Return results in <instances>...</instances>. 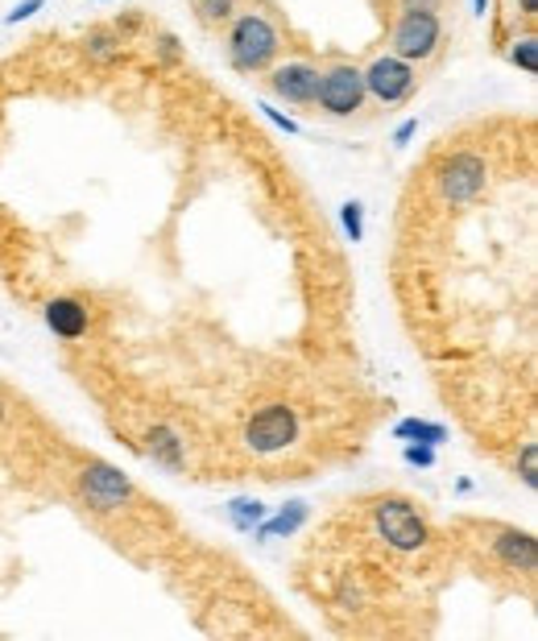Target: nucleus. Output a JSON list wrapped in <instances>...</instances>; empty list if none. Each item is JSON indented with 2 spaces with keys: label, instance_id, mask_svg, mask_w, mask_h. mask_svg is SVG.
Returning a JSON list of instances; mask_svg holds the SVG:
<instances>
[{
  "label": "nucleus",
  "instance_id": "0eeeda50",
  "mask_svg": "<svg viewBox=\"0 0 538 641\" xmlns=\"http://www.w3.org/2000/svg\"><path fill=\"white\" fill-rule=\"evenodd\" d=\"M485 186H489V165L480 153H468V149L452 153L439 170V195L448 204H473Z\"/></svg>",
  "mask_w": 538,
  "mask_h": 641
},
{
  "label": "nucleus",
  "instance_id": "39448f33",
  "mask_svg": "<svg viewBox=\"0 0 538 641\" xmlns=\"http://www.w3.org/2000/svg\"><path fill=\"white\" fill-rule=\"evenodd\" d=\"M372 521H377V530H381V538L390 542L393 551H423L427 546V521H423V514L414 509L411 501H398V496H390V501H381L377 509H372Z\"/></svg>",
  "mask_w": 538,
  "mask_h": 641
},
{
  "label": "nucleus",
  "instance_id": "5701e85b",
  "mask_svg": "<svg viewBox=\"0 0 538 641\" xmlns=\"http://www.w3.org/2000/svg\"><path fill=\"white\" fill-rule=\"evenodd\" d=\"M261 112H266V116L278 124V128H286V133H298V121H294V116H286V112H278L273 103H261Z\"/></svg>",
  "mask_w": 538,
  "mask_h": 641
},
{
  "label": "nucleus",
  "instance_id": "7ed1b4c3",
  "mask_svg": "<svg viewBox=\"0 0 538 641\" xmlns=\"http://www.w3.org/2000/svg\"><path fill=\"white\" fill-rule=\"evenodd\" d=\"M315 103L328 116H352L365 103V75L352 62H335L328 71H319V87H315Z\"/></svg>",
  "mask_w": 538,
  "mask_h": 641
},
{
  "label": "nucleus",
  "instance_id": "aec40b11",
  "mask_svg": "<svg viewBox=\"0 0 538 641\" xmlns=\"http://www.w3.org/2000/svg\"><path fill=\"white\" fill-rule=\"evenodd\" d=\"M402 455H406V464H414V468H431L435 464V447H427V443H406Z\"/></svg>",
  "mask_w": 538,
  "mask_h": 641
},
{
  "label": "nucleus",
  "instance_id": "dca6fc26",
  "mask_svg": "<svg viewBox=\"0 0 538 641\" xmlns=\"http://www.w3.org/2000/svg\"><path fill=\"white\" fill-rule=\"evenodd\" d=\"M269 509L257 501V496H236V501H228V521L236 526V530H245V534H253V526L266 517Z\"/></svg>",
  "mask_w": 538,
  "mask_h": 641
},
{
  "label": "nucleus",
  "instance_id": "f8f14e48",
  "mask_svg": "<svg viewBox=\"0 0 538 641\" xmlns=\"http://www.w3.org/2000/svg\"><path fill=\"white\" fill-rule=\"evenodd\" d=\"M307 517H310L307 501H290V505H282V509H278L273 517H269V514L261 517V521L253 526V534H257V538H290L294 530H298V526H303V521H307Z\"/></svg>",
  "mask_w": 538,
  "mask_h": 641
},
{
  "label": "nucleus",
  "instance_id": "4468645a",
  "mask_svg": "<svg viewBox=\"0 0 538 641\" xmlns=\"http://www.w3.org/2000/svg\"><path fill=\"white\" fill-rule=\"evenodd\" d=\"M149 455L166 464V468H183L186 455H183V443H179V434L170 431V427H154L149 431Z\"/></svg>",
  "mask_w": 538,
  "mask_h": 641
},
{
  "label": "nucleus",
  "instance_id": "a878e982",
  "mask_svg": "<svg viewBox=\"0 0 538 641\" xmlns=\"http://www.w3.org/2000/svg\"><path fill=\"white\" fill-rule=\"evenodd\" d=\"M517 9H522V17H526V21H535V13H538V0H517Z\"/></svg>",
  "mask_w": 538,
  "mask_h": 641
},
{
  "label": "nucleus",
  "instance_id": "20e7f679",
  "mask_svg": "<svg viewBox=\"0 0 538 641\" xmlns=\"http://www.w3.org/2000/svg\"><path fill=\"white\" fill-rule=\"evenodd\" d=\"M365 75V96H372L377 103H406L414 96V87H418V71H414V62L398 59V54H381V59L369 62V71H360Z\"/></svg>",
  "mask_w": 538,
  "mask_h": 641
},
{
  "label": "nucleus",
  "instance_id": "4be33fe9",
  "mask_svg": "<svg viewBox=\"0 0 538 641\" xmlns=\"http://www.w3.org/2000/svg\"><path fill=\"white\" fill-rule=\"evenodd\" d=\"M158 59L162 62L183 59V50H179V38H174V34H158Z\"/></svg>",
  "mask_w": 538,
  "mask_h": 641
},
{
  "label": "nucleus",
  "instance_id": "412c9836",
  "mask_svg": "<svg viewBox=\"0 0 538 641\" xmlns=\"http://www.w3.org/2000/svg\"><path fill=\"white\" fill-rule=\"evenodd\" d=\"M538 447L535 443H526V447H522V480H526V489H535L538 484Z\"/></svg>",
  "mask_w": 538,
  "mask_h": 641
},
{
  "label": "nucleus",
  "instance_id": "c85d7f7f",
  "mask_svg": "<svg viewBox=\"0 0 538 641\" xmlns=\"http://www.w3.org/2000/svg\"><path fill=\"white\" fill-rule=\"evenodd\" d=\"M406 4H435V0H406Z\"/></svg>",
  "mask_w": 538,
  "mask_h": 641
},
{
  "label": "nucleus",
  "instance_id": "9d476101",
  "mask_svg": "<svg viewBox=\"0 0 538 641\" xmlns=\"http://www.w3.org/2000/svg\"><path fill=\"white\" fill-rule=\"evenodd\" d=\"M46 328L59 340H83L87 335V307L80 298H54V303H46Z\"/></svg>",
  "mask_w": 538,
  "mask_h": 641
},
{
  "label": "nucleus",
  "instance_id": "c756f323",
  "mask_svg": "<svg viewBox=\"0 0 538 641\" xmlns=\"http://www.w3.org/2000/svg\"><path fill=\"white\" fill-rule=\"evenodd\" d=\"M0 422H4V402H0Z\"/></svg>",
  "mask_w": 538,
  "mask_h": 641
},
{
  "label": "nucleus",
  "instance_id": "a211bd4d",
  "mask_svg": "<svg viewBox=\"0 0 538 641\" xmlns=\"http://www.w3.org/2000/svg\"><path fill=\"white\" fill-rule=\"evenodd\" d=\"M195 13H199L204 25H224V21L236 17V0H199Z\"/></svg>",
  "mask_w": 538,
  "mask_h": 641
},
{
  "label": "nucleus",
  "instance_id": "b1692460",
  "mask_svg": "<svg viewBox=\"0 0 538 641\" xmlns=\"http://www.w3.org/2000/svg\"><path fill=\"white\" fill-rule=\"evenodd\" d=\"M41 4H46V0H25V4H17V9L9 13V25H17V21H29L41 9Z\"/></svg>",
  "mask_w": 538,
  "mask_h": 641
},
{
  "label": "nucleus",
  "instance_id": "ddd939ff",
  "mask_svg": "<svg viewBox=\"0 0 538 641\" xmlns=\"http://www.w3.org/2000/svg\"><path fill=\"white\" fill-rule=\"evenodd\" d=\"M121 29H87V38H83V59L96 62V66H108V62H121L124 50H121Z\"/></svg>",
  "mask_w": 538,
  "mask_h": 641
},
{
  "label": "nucleus",
  "instance_id": "f257e3e1",
  "mask_svg": "<svg viewBox=\"0 0 538 641\" xmlns=\"http://www.w3.org/2000/svg\"><path fill=\"white\" fill-rule=\"evenodd\" d=\"M278 50H282V34L273 29V21L266 13H241V17H232V29H228V62L241 75L266 71L269 62L278 59Z\"/></svg>",
  "mask_w": 538,
  "mask_h": 641
},
{
  "label": "nucleus",
  "instance_id": "cd10ccee",
  "mask_svg": "<svg viewBox=\"0 0 538 641\" xmlns=\"http://www.w3.org/2000/svg\"><path fill=\"white\" fill-rule=\"evenodd\" d=\"M473 9H476V13H480V17H485V9H489V0H473Z\"/></svg>",
  "mask_w": 538,
  "mask_h": 641
},
{
  "label": "nucleus",
  "instance_id": "9b49d317",
  "mask_svg": "<svg viewBox=\"0 0 538 641\" xmlns=\"http://www.w3.org/2000/svg\"><path fill=\"white\" fill-rule=\"evenodd\" d=\"M493 551L505 567H514L522 576H535V538L530 534H522V530H501L493 542Z\"/></svg>",
  "mask_w": 538,
  "mask_h": 641
},
{
  "label": "nucleus",
  "instance_id": "f3484780",
  "mask_svg": "<svg viewBox=\"0 0 538 641\" xmlns=\"http://www.w3.org/2000/svg\"><path fill=\"white\" fill-rule=\"evenodd\" d=\"M510 62L522 66L526 75H538V38L535 34H526V38H517L514 46H510Z\"/></svg>",
  "mask_w": 538,
  "mask_h": 641
},
{
  "label": "nucleus",
  "instance_id": "423d86ee",
  "mask_svg": "<svg viewBox=\"0 0 538 641\" xmlns=\"http://www.w3.org/2000/svg\"><path fill=\"white\" fill-rule=\"evenodd\" d=\"M294 439H298V414L290 406H266L245 422V443L257 455L286 452Z\"/></svg>",
  "mask_w": 538,
  "mask_h": 641
},
{
  "label": "nucleus",
  "instance_id": "1a4fd4ad",
  "mask_svg": "<svg viewBox=\"0 0 538 641\" xmlns=\"http://www.w3.org/2000/svg\"><path fill=\"white\" fill-rule=\"evenodd\" d=\"M315 87H319V66H310V62H303V59H290L269 71V91H273L278 100L294 103V108L315 103Z\"/></svg>",
  "mask_w": 538,
  "mask_h": 641
},
{
  "label": "nucleus",
  "instance_id": "bb28decb",
  "mask_svg": "<svg viewBox=\"0 0 538 641\" xmlns=\"http://www.w3.org/2000/svg\"><path fill=\"white\" fill-rule=\"evenodd\" d=\"M142 25V13H129L124 21H117V29H137Z\"/></svg>",
  "mask_w": 538,
  "mask_h": 641
},
{
  "label": "nucleus",
  "instance_id": "6ab92c4d",
  "mask_svg": "<svg viewBox=\"0 0 538 641\" xmlns=\"http://www.w3.org/2000/svg\"><path fill=\"white\" fill-rule=\"evenodd\" d=\"M340 224H344V232L352 236V245L365 236V207L356 204V199H349V204L340 207Z\"/></svg>",
  "mask_w": 538,
  "mask_h": 641
},
{
  "label": "nucleus",
  "instance_id": "393cba45",
  "mask_svg": "<svg viewBox=\"0 0 538 641\" xmlns=\"http://www.w3.org/2000/svg\"><path fill=\"white\" fill-rule=\"evenodd\" d=\"M414 133H418V121L411 116L406 124H398V133H393V145H406V141L414 137Z\"/></svg>",
  "mask_w": 538,
  "mask_h": 641
},
{
  "label": "nucleus",
  "instance_id": "f03ea898",
  "mask_svg": "<svg viewBox=\"0 0 538 641\" xmlns=\"http://www.w3.org/2000/svg\"><path fill=\"white\" fill-rule=\"evenodd\" d=\"M443 46V21L435 13V4H406L390 34V54L406 62H427Z\"/></svg>",
  "mask_w": 538,
  "mask_h": 641
},
{
  "label": "nucleus",
  "instance_id": "6e6552de",
  "mask_svg": "<svg viewBox=\"0 0 538 641\" xmlns=\"http://www.w3.org/2000/svg\"><path fill=\"white\" fill-rule=\"evenodd\" d=\"M80 493L87 496V505H96L100 514H108V509H121L124 501L133 496V484L112 464H87L80 472Z\"/></svg>",
  "mask_w": 538,
  "mask_h": 641
},
{
  "label": "nucleus",
  "instance_id": "2eb2a0df",
  "mask_svg": "<svg viewBox=\"0 0 538 641\" xmlns=\"http://www.w3.org/2000/svg\"><path fill=\"white\" fill-rule=\"evenodd\" d=\"M393 434L402 439V443H427V447H439L443 439H448V427H439V422H423V418H402Z\"/></svg>",
  "mask_w": 538,
  "mask_h": 641
}]
</instances>
